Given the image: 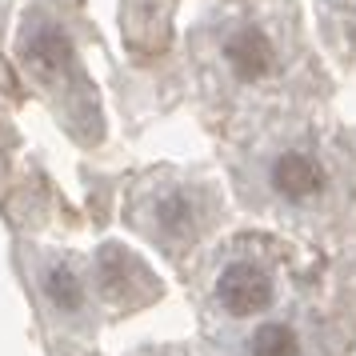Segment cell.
<instances>
[{
	"mask_svg": "<svg viewBox=\"0 0 356 356\" xmlns=\"http://www.w3.org/2000/svg\"><path fill=\"white\" fill-rule=\"evenodd\" d=\"M284 36L273 13L248 0H228L204 13L193 29V65L220 97L260 92L284 72Z\"/></svg>",
	"mask_w": 356,
	"mask_h": 356,
	"instance_id": "277c9868",
	"label": "cell"
},
{
	"mask_svg": "<svg viewBox=\"0 0 356 356\" xmlns=\"http://www.w3.org/2000/svg\"><path fill=\"white\" fill-rule=\"evenodd\" d=\"M120 216L184 276L200 257V244L225 220V196L200 168L152 164L140 177H132Z\"/></svg>",
	"mask_w": 356,
	"mask_h": 356,
	"instance_id": "7a4b0ae2",
	"label": "cell"
},
{
	"mask_svg": "<svg viewBox=\"0 0 356 356\" xmlns=\"http://www.w3.org/2000/svg\"><path fill=\"white\" fill-rule=\"evenodd\" d=\"M129 356H193L184 344H140V348H132Z\"/></svg>",
	"mask_w": 356,
	"mask_h": 356,
	"instance_id": "9c48e42d",
	"label": "cell"
},
{
	"mask_svg": "<svg viewBox=\"0 0 356 356\" xmlns=\"http://www.w3.org/2000/svg\"><path fill=\"white\" fill-rule=\"evenodd\" d=\"M17 257L20 280L29 289L40 328L60 344L97 337V328L108 316L97 292L92 257L68 252V248H36V244L17 248Z\"/></svg>",
	"mask_w": 356,
	"mask_h": 356,
	"instance_id": "5b68a950",
	"label": "cell"
},
{
	"mask_svg": "<svg viewBox=\"0 0 356 356\" xmlns=\"http://www.w3.org/2000/svg\"><path fill=\"white\" fill-rule=\"evenodd\" d=\"M193 289L196 316L204 324V337H228L248 324L273 316L284 300V264L264 241L216 244L209 257H196L184 273Z\"/></svg>",
	"mask_w": 356,
	"mask_h": 356,
	"instance_id": "3957f363",
	"label": "cell"
},
{
	"mask_svg": "<svg viewBox=\"0 0 356 356\" xmlns=\"http://www.w3.org/2000/svg\"><path fill=\"white\" fill-rule=\"evenodd\" d=\"M172 13H177V0H124L120 20L129 33V49L161 52L168 33H172Z\"/></svg>",
	"mask_w": 356,
	"mask_h": 356,
	"instance_id": "ba28073f",
	"label": "cell"
},
{
	"mask_svg": "<svg viewBox=\"0 0 356 356\" xmlns=\"http://www.w3.org/2000/svg\"><path fill=\"white\" fill-rule=\"evenodd\" d=\"M252 184H257V200H268L276 209L305 212L321 209L328 193H332V164L321 148L289 140V145L268 148L252 168Z\"/></svg>",
	"mask_w": 356,
	"mask_h": 356,
	"instance_id": "8992f818",
	"label": "cell"
},
{
	"mask_svg": "<svg viewBox=\"0 0 356 356\" xmlns=\"http://www.w3.org/2000/svg\"><path fill=\"white\" fill-rule=\"evenodd\" d=\"M92 276H97V292H100V305H104L108 321L132 316V312L156 305L164 296L161 276L152 273L132 248H124L116 241H104L92 252Z\"/></svg>",
	"mask_w": 356,
	"mask_h": 356,
	"instance_id": "52a82bcc",
	"label": "cell"
},
{
	"mask_svg": "<svg viewBox=\"0 0 356 356\" xmlns=\"http://www.w3.org/2000/svg\"><path fill=\"white\" fill-rule=\"evenodd\" d=\"M84 36L76 17L60 0H36L17 33V60L36 97H44L52 116L81 148L104 145V108L97 84L84 68Z\"/></svg>",
	"mask_w": 356,
	"mask_h": 356,
	"instance_id": "6da1fadb",
	"label": "cell"
}]
</instances>
